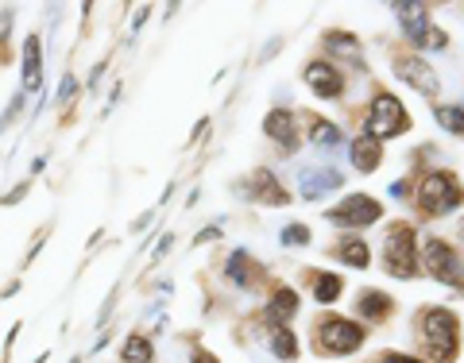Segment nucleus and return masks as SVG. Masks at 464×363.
Listing matches in <instances>:
<instances>
[{
    "instance_id": "obj_21",
    "label": "nucleus",
    "mask_w": 464,
    "mask_h": 363,
    "mask_svg": "<svg viewBox=\"0 0 464 363\" xmlns=\"http://www.w3.org/2000/svg\"><path fill=\"white\" fill-rule=\"evenodd\" d=\"M318 302H336V294H341V279L336 274H318Z\"/></svg>"
},
{
    "instance_id": "obj_10",
    "label": "nucleus",
    "mask_w": 464,
    "mask_h": 363,
    "mask_svg": "<svg viewBox=\"0 0 464 363\" xmlns=\"http://www.w3.org/2000/svg\"><path fill=\"white\" fill-rule=\"evenodd\" d=\"M403 78L414 85L418 93H426V97H434L437 93V78H434V70L426 66V62H418V58H398V66H395Z\"/></svg>"
},
{
    "instance_id": "obj_24",
    "label": "nucleus",
    "mask_w": 464,
    "mask_h": 363,
    "mask_svg": "<svg viewBox=\"0 0 464 363\" xmlns=\"http://www.w3.org/2000/svg\"><path fill=\"white\" fill-rule=\"evenodd\" d=\"M313 135H318V143H321V147H333L336 140H341V132H336L333 124H318V127H313Z\"/></svg>"
},
{
    "instance_id": "obj_18",
    "label": "nucleus",
    "mask_w": 464,
    "mask_h": 363,
    "mask_svg": "<svg viewBox=\"0 0 464 363\" xmlns=\"http://www.w3.org/2000/svg\"><path fill=\"white\" fill-rule=\"evenodd\" d=\"M271 344H275V356L279 359H294V356H298V340H294V333H287V328H275V340H271Z\"/></svg>"
},
{
    "instance_id": "obj_25",
    "label": "nucleus",
    "mask_w": 464,
    "mask_h": 363,
    "mask_svg": "<svg viewBox=\"0 0 464 363\" xmlns=\"http://www.w3.org/2000/svg\"><path fill=\"white\" fill-rule=\"evenodd\" d=\"M282 240H287V243H305L310 236H305V228H302V224H290V228L282 232Z\"/></svg>"
},
{
    "instance_id": "obj_5",
    "label": "nucleus",
    "mask_w": 464,
    "mask_h": 363,
    "mask_svg": "<svg viewBox=\"0 0 464 363\" xmlns=\"http://www.w3.org/2000/svg\"><path fill=\"white\" fill-rule=\"evenodd\" d=\"M364 340V333L356 325L341 321V317H325L321 328H318V344L325 351H333V356H344V351H352L356 344Z\"/></svg>"
},
{
    "instance_id": "obj_12",
    "label": "nucleus",
    "mask_w": 464,
    "mask_h": 363,
    "mask_svg": "<svg viewBox=\"0 0 464 363\" xmlns=\"http://www.w3.org/2000/svg\"><path fill=\"white\" fill-rule=\"evenodd\" d=\"M379 140H372V135H360V140L352 143V163L356 170H364V174H372V170L379 166Z\"/></svg>"
},
{
    "instance_id": "obj_8",
    "label": "nucleus",
    "mask_w": 464,
    "mask_h": 363,
    "mask_svg": "<svg viewBox=\"0 0 464 363\" xmlns=\"http://www.w3.org/2000/svg\"><path fill=\"white\" fill-rule=\"evenodd\" d=\"M379 201H372V197H348L341 209H333L329 212V220H336V224H372V220H379Z\"/></svg>"
},
{
    "instance_id": "obj_14",
    "label": "nucleus",
    "mask_w": 464,
    "mask_h": 363,
    "mask_svg": "<svg viewBox=\"0 0 464 363\" xmlns=\"http://www.w3.org/2000/svg\"><path fill=\"white\" fill-rule=\"evenodd\" d=\"M341 186V174H318V170H305L302 174V194L305 197H318L321 189H336Z\"/></svg>"
},
{
    "instance_id": "obj_7",
    "label": "nucleus",
    "mask_w": 464,
    "mask_h": 363,
    "mask_svg": "<svg viewBox=\"0 0 464 363\" xmlns=\"http://www.w3.org/2000/svg\"><path fill=\"white\" fill-rule=\"evenodd\" d=\"M426 263H429V274H434V279L460 286V263H457V251L445 248L441 240H429V243H426Z\"/></svg>"
},
{
    "instance_id": "obj_26",
    "label": "nucleus",
    "mask_w": 464,
    "mask_h": 363,
    "mask_svg": "<svg viewBox=\"0 0 464 363\" xmlns=\"http://www.w3.org/2000/svg\"><path fill=\"white\" fill-rule=\"evenodd\" d=\"M379 363H421V359H406V356H395V351H387V356H379Z\"/></svg>"
},
{
    "instance_id": "obj_2",
    "label": "nucleus",
    "mask_w": 464,
    "mask_h": 363,
    "mask_svg": "<svg viewBox=\"0 0 464 363\" xmlns=\"http://www.w3.org/2000/svg\"><path fill=\"white\" fill-rule=\"evenodd\" d=\"M383 266L395 274V279H410V274L418 271V259H414V232H410L406 224H398L391 236H387V243H383Z\"/></svg>"
},
{
    "instance_id": "obj_9",
    "label": "nucleus",
    "mask_w": 464,
    "mask_h": 363,
    "mask_svg": "<svg viewBox=\"0 0 464 363\" xmlns=\"http://www.w3.org/2000/svg\"><path fill=\"white\" fill-rule=\"evenodd\" d=\"M305 81H310V89L321 93V97H336V93L344 89V78L333 66H325V62H310V66H305Z\"/></svg>"
},
{
    "instance_id": "obj_19",
    "label": "nucleus",
    "mask_w": 464,
    "mask_h": 363,
    "mask_svg": "<svg viewBox=\"0 0 464 363\" xmlns=\"http://www.w3.org/2000/svg\"><path fill=\"white\" fill-rule=\"evenodd\" d=\"M124 359H128V363H147V359H151V340L132 336L128 344H124Z\"/></svg>"
},
{
    "instance_id": "obj_4",
    "label": "nucleus",
    "mask_w": 464,
    "mask_h": 363,
    "mask_svg": "<svg viewBox=\"0 0 464 363\" xmlns=\"http://www.w3.org/2000/svg\"><path fill=\"white\" fill-rule=\"evenodd\" d=\"M410 120H406V112H403V104H398L395 97H379L375 101V109L367 112V135H379V140H387V135H398V132H406Z\"/></svg>"
},
{
    "instance_id": "obj_17",
    "label": "nucleus",
    "mask_w": 464,
    "mask_h": 363,
    "mask_svg": "<svg viewBox=\"0 0 464 363\" xmlns=\"http://www.w3.org/2000/svg\"><path fill=\"white\" fill-rule=\"evenodd\" d=\"M387 309H391V302H387V294L364 290V297H360V313H364V317H379V313H387Z\"/></svg>"
},
{
    "instance_id": "obj_13",
    "label": "nucleus",
    "mask_w": 464,
    "mask_h": 363,
    "mask_svg": "<svg viewBox=\"0 0 464 363\" xmlns=\"http://www.w3.org/2000/svg\"><path fill=\"white\" fill-rule=\"evenodd\" d=\"M39 78H43V66H39V39L31 35L24 42V89H35Z\"/></svg>"
},
{
    "instance_id": "obj_28",
    "label": "nucleus",
    "mask_w": 464,
    "mask_h": 363,
    "mask_svg": "<svg viewBox=\"0 0 464 363\" xmlns=\"http://www.w3.org/2000/svg\"><path fill=\"white\" fill-rule=\"evenodd\" d=\"M194 363H217V359H213V356H205V351H202V356H197Z\"/></svg>"
},
{
    "instance_id": "obj_15",
    "label": "nucleus",
    "mask_w": 464,
    "mask_h": 363,
    "mask_svg": "<svg viewBox=\"0 0 464 363\" xmlns=\"http://www.w3.org/2000/svg\"><path fill=\"white\" fill-rule=\"evenodd\" d=\"M294 309H298V297H294L290 290H279V297H275V302H271V309H267V321L275 325V328H282V321H287Z\"/></svg>"
},
{
    "instance_id": "obj_22",
    "label": "nucleus",
    "mask_w": 464,
    "mask_h": 363,
    "mask_svg": "<svg viewBox=\"0 0 464 363\" xmlns=\"http://www.w3.org/2000/svg\"><path fill=\"white\" fill-rule=\"evenodd\" d=\"M325 42H329L336 55H356V39L344 35V31H329V35H325Z\"/></svg>"
},
{
    "instance_id": "obj_3",
    "label": "nucleus",
    "mask_w": 464,
    "mask_h": 363,
    "mask_svg": "<svg viewBox=\"0 0 464 363\" xmlns=\"http://www.w3.org/2000/svg\"><path fill=\"white\" fill-rule=\"evenodd\" d=\"M418 197L429 212H449V209L460 205V186H457V178L445 174V170H434V174L421 178Z\"/></svg>"
},
{
    "instance_id": "obj_23",
    "label": "nucleus",
    "mask_w": 464,
    "mask_h": 363,
    "mask_svg": "<svg viewBox=\"0 0 464 363\" xmlns=\"http://www.w3.org/2000/svg\"><path fill=\"white\" fill-rule=\"evenodd\" d=\"M437 120L449 127V132L464 135V109H437Z\"/></svg>"
},
{
    "instance_id": "obj_16",
    "label": "nucleus",
    "mask_w": 464,
    "mask_h": 363,
    "mask_svg": "<svg viewBox=\"0 0 464 363\" xmlns=\"http://www.w3.org/2000/svg\"><path fill=\"white\" fill-rule=\"evenodd\" d=\"M256 194H259V197H267L271 205H287V194H282V186L267 174V170H259V174H256Z\"/></svg>"
},
{
    "instance_id": "obj_1",
    "label": "nucleus",
    "mask_w": 464,
    "mask_h": 363,
    "mask_svg": "<svg viewBox=\"0 0 464 363\" xmlns=\"http://www.w3.org/2000/svg\"><path fill=\"white\" fill-rule=\"evenodd\" d=\"M421 333H426V348L429 356H434L437 363H452L457 359V317L449 313V309H426L421 313Z\"/></svg>"
},
{
    "instance_id": "obj_6",
    "label": "nucleus",
    "mask_w": 464,
    "mask_h": 363,
    "mask_svg": "<svg viewBox=\"0 0 464 363\" xmlns=\"http://www.w3.org/2000/svg\"><path fill=\"white\" fill-rule=\"evenodd\" d=\"M395 12H403L398 19H403V27H406V35L418 42H426V47H445V35H441L437 27H429V19H426V12L421 8H414V4H395Z\"/></svg>"
},
{
    "instance_id": "obj_27",
    "label": "nucleus",
    "mask_w": 464,
    "mask_h": 363,
    "mask_svg": "<svg viewBox=\"0 0 464 363\" xmlns=\"http://www.w3.org/2000/svg\"><path fill=\"white\" fill-rule=\"evenodd\" d=\"M8 24H12V16H8V12H0V39L8 35Z\"/></svg>"
},
{
    "instance_id": "obj_11",
    "label": "nucleus",
    "mask_w": 464,
    "mask_h": 363,
    "mask_svg": "<svg viewBox=\"0 0 464 363\" xmlns=\"http://www.w3.org/2000/svg\"><path fill=\"white\" fill-rule=\"evenodd\" d=\"M263 127H267V135H271V140H279L282 147L298 143V127H294V116L287 109H275L267 120H263Z\"/></svg>"
},
{
    "instance_id": "obj_20",
    "label": "nucleus",
    "mask_w": 464,
    "mask_h": 363,
    "mask_svg": "<svg viewBox=\"0 0 464 363\" xmlns=\"http://www.w3.org/2000/svg\"><path fill=\"white\" fill-rule=\"evenodd\" d=\"M341 259L352 263V266H367V248H364L360 240H344L341 243Z\"/></svg>"
}]
</instances>
